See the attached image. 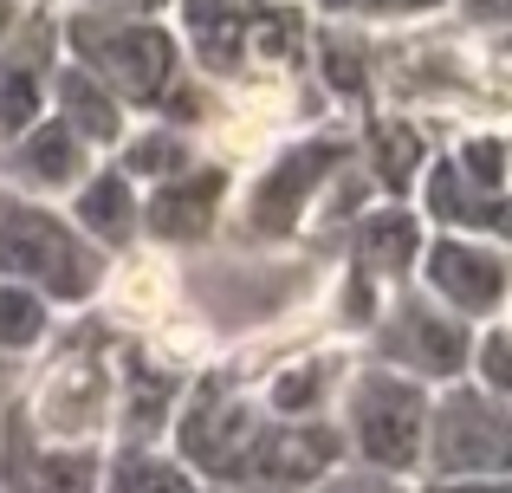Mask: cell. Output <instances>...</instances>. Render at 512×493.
<instances>
[{
    "label": "cell",
    "mask_w": 512,
    "mask_h": 493,
    "mask_svg": "<svg viewBox=\"0 0 512 493\" xmlns=\"http://www.w3.org/2000/svg\"><path fill=\"white\" fill-rule=\"evenodd\" d=\"M104 416H111V370H104L98 357L72 351V357H59V364H46V377H39V390H33V429L46 435V442L78 448L104 429Z\"/></svg>",
    "instance_id": "cell-5"
},
{
    "label": "cell",
    "mask_w": 512,
    "mask_h": 493,
    "mask_svg": "<svg viewBox=\"0 0 512 493\" xmlns=\"http://www.w3.org/2000/svg\"><path fill=\"white\" fill-rule=\"evenodd\" d=\"M318 493H396L383 481V474H338V481H325Z\"/></svg>",
    "instance_id": "cell-23"
},
{
    "label": "cell",
    "mask_w": 512,
    "mask_h": 493,
    "mask_svg": "<svg viewBox=\"0 0 512 493\" xmlns=\"http://www.w3.org/2000/svg\"><path fill=\"white\" fill-rule=\"evenodd\" d=\"M85 13H124V20H169V0H72Z\"/></svg>",
    "instance_id": "cell-22"
},
{
    "label": "cell",
    "mask_w": 512,
    "mask_h": 493,
    "mask_svg": "<svg viewBox=\"0 0 512 493\" xmlns=\"http://www.w3.org/2000/svg\"><path fill=\"white\" fill-rule=\"evenodd\" d=\"M169 292H175V279H169L163 260H124L117 266V286H111V305L124 318H137V325H163Z\"/></svg>",
    "instance_id": "cell-17"
},
{
    "label": "cell",
    "mask_w": 512,
    "mask_h": 493,
    "mask_svg": "<svg viewBox=\"0 0 512 493\" xmlns=\"http://www.w3.org/2000/svg\"><path fill=\"white\" fill-rule=\"evenodd\" d=\"M46 338V299L26 286H0V344L26 351V344Z\"/></svg>",
    "instance_id": "cell-20"
},
{
    "label": "cell",
    "mask_w": 512,
    "mask_h": 493,
    "mask_svg": "<svg viewBox=\"0 0 512 493\" xmlns=\"http://www.w3.org/2000/svg\"><path fill=\"white\" fill-rule=\"evenodd\" d=\"M428 286L461 318H493L506 299V260H500V247H474V241H454L448 234L428 253Z\"/></svg>",
    "instance_id": "cell-11"
},
{
    "label": "cell",
    "mask_w": 512,
    "mask_h": 493,
    "mask_svg": "<svg viewBox=\"0 0 512 493\" xmlns=\"http://www.w3.org/2000/svg\"><path fill=\"white\" fill-rule=\"evenodd\" d=\"M117 150H124V163H117V169H124L130 182H143V176L163 182V176H175V169H188L201 156L195 137H188L182 124H163V117H150L143 130H124V143H117Z\"/></svg>",
    "instance_id": "cell-15"
},
{
    "label": "cell",
    "mask_w": 512,
    "mask_h": 493,
    "mask_svg": "<svg viewBox=\"0 0 512 493\" xmlns=\"http://www.w3.org/2000/svg\"><path fill=\"white\" fill-rule=\"evenodd\" d=\"M59 52L78 72L98 78L124 111H143V117H156L188 85V65H182V46H175L169 20H124V13L65 7L59 13Z\"/></svg>",
    "instance_id": "cell-1"
},
{
    "label": "cell",
    "mask_w": 512,
    "mask_h": 493,
    "mask_svg": "<svg viewBox=\"0 0 512 493\" xmlns=\"http://www.w3.org/2000/svg\"><path fill=\"white\" fill-rule=\"evenodd\" d=\"M227 195V169L221 163H188L163 176L150 189V202H137V228H150L156 241H201V234L214 228V208H221Z\"/></svg>",
    "instance_id": "cell-10"
},
{
    "label": "cell",
    "mask_w": 512,
    "mask_h": 493,
    "mask_svg": "<svg viewBox=\"0 0 512 493\" xmlns=\"http://www.w3.org/2000/svg\"><path fill=\"white\" fill-rule=\"evenodd\" d=\"M506 461V416L493 396H448L435 409V468L441 474H493Z\"/></svg>",
    "instance_id": "cell-9"
},
{
    "label": "cell",
    "mask_w": 512,
    "mask_h": 493,
    "mask_svg": "<svg viewBox=\"0 0 512 493\" xmlns=\"http://www.w3.org/2000/svg\"><path fill=\"white\" fill-rule=\"evenodd\" d=\"M26 7H46V0H26Z\"/></svg>",
    "instance_id": "cell-26"
},
{
    "label": "cell",
    "mask_w": 512,
    "mask_h": 493,
    "mask_svg": "<svg viewBox=\"0 0 512 493\" xmlns=\"http://www.w3.org/2000/svg\"><path fill=\"white\" fill-rule=\"evenodd\" d=\"M46 111L59 117V124L72 130L91 156H98V150H117V143H124V130H130V111L91 72H78L72 59H59V72H52V104H46Z\"/></svg>",
    "instance_id": "cell-13"
},
{
    "label": "cell",
    "mask_w": 512,
    "mask_h": 493,
    "mask_svg": "<svg viewBox=\"0 0 512 493\" xmlns=\"http://www.w3.org/2000/svg\"><path fill=\"white\" fill-rule=\"evenodd\" d=\"M117 493H195L169 461H124L117 468Z\"/></svg>",
    "instance_id": "cell-21"
},
{
    "label": "cell",
    "mask_w": 512,
    "mask_h": 493,
    "mask_svg": "<svg viewBox=\"0 0 512 493\" xmlns=\"http://www.w3.org/2000/svg\"><path fill=\"white\" fill-rule=\"evenodd\" d=\"M338 169H344V143H331V137H312V143H299V150L273 156V163L260 169V182L247 189V228H260V234L299 228L305 202H318V189H325Z\"/></svg>",
    "instance_id": "cell-6"
},
{
    "label": "cell",
    "mask_w": 512,
    "mask_h": 493,
    "mask_svg": "<svg viewBox=\"0 0 512 493\" xmlns=\"http://www.w3.org/2000/svg\"><path fill=\"white\" fill-rule=\"evenodd\" d=\"M0 273L26 279L39 299H85L98 286V253L46 202L0 195Z\"/></svg>",
    "instance_id": "cell-2"
},
{
    "label": "cell",
    "mask_w": 512,
    "mask_h": 493,
    "mask_svg": "<svg viewBox=\"0 0 512 493\" xmlns=\"http://www.w3.org/2000/svg\"><path fill=\"white\" fill-rule=\"evenodd\" d=\"M266 0H169V33L182 46V65L201 85H247L253 78V26Z\"/></svg>",
    "instance_id": "cell-3"
},
{
    "label": "cell",
    "mask_w": 512,
    "mask_h": 493,
    "mask_svg": "<svg viewBox=\"0 0 512 493\" xmlns=\"http://www.w3.org/2000/svg\"><path fill=\"white\" fill-rule=\"evenodd\" d=\"M415 429H422V403H415V390L402 377H383V370H370V377L357 383V396H350V435H357V455L370 461V468H409L415 461Z\"/></svg>",
    "instance_id": "cell-7"
},
{
    "label": "cell",
    "mask_w": 512,
    "mask_h": 493,
    "mask_svg": "<svg viewBox=\"0 0 512 493\" xmlns=\"http://www.w3.org/2000/svg\"><path fill=\"white\" fill-rule=\"evenodd\" d=\"M448 7L454 0H305V13L331 26H428Z\"/></svg>",
    "instance_id": "cell-16"
},
{
    "label": "cell",
    "mask_w": 512,
    "mask_h": 493,
    "mask_svg": "<svg viewBox=\"0 0 512 493\" xmlns=\"http://www.w3.org/2000/svg\"><path fill=\"white\" fill-rule=\"evenodd\" d=\"M357 253L376 266V273H402L415 253V215L409 208H376V215L357 221Z\"/></svg>",
    "instance_id": "cell-19"
},
{
    "label": "cell",
    "mask_w": 512,
    "mask_h": 493,
    "mask_svg": "<svg viewBox=\"0 0 512 493\" xmlns=\"http://www.w3.org/2000/svg\"><path fill=\"white\" fill-rule=\"evenodd\" d=\"M72 202H78L72 228L91 234V241H130L137 234V182L124 169H91L72 189Z\"/></svg>",
    "instance_id": "cell-14"
},
{
    "label": "cell",
    "mask_w": 512,
    "mask_h": 493,
    "mask_svg": "<svg viewBox=\"0 0 512 493\" xmlns=\"http://www.w3.org/2000/svg\"><path fill=\"white\" fill-rule=\"evenodd\" d=\"M383 351H389V364H402V370L448 377L467 357V331H461L454 312H435V305H396L389 325H383Z\"/></svg>",
    "instance_id": "cell-12"
},
{
    "label": "cell",
    "mask_w": 512,
    "mask_h": 493,
    "mask_svg": "<svg viewBox=\"0 0 512 493\" xmlns=\"http://www.w3.org/2000/svg\"><path fill=\"white\" fill-rule=\"evenodd\" d=\"M370 150H376L370 176L383 182V189H396V195L409 189L415 169H422V137H415L409 117H376V124H370Z\"/></svg>",
    "instance_id": "cell-18"
},
{
    "label": "cell",
    "mask_w": 512,
    "mask_h": 493,
    "mask_svg": "<svg viewBox=\"0 0 512 493\" xmlns=\"http://www.w3.org/2000/svg\"><path fill=\"white\" fill-rule=\"evenodd\" d=\"M7 150V182L20 195H33V202H52V195H72L78 182L98 169V156L85 150V143L72 137V130L59 124V117H39L33 130H20L13 143H0Z\"/></svg>",
    "instance_id": "cell-8"
},
{
    "label": "cell",
    "mask_w": 512,
    "mask_h": 493,
    "mask_svg": "<svg viewBox=\"0 0 512 493\" xmlns=\"http://www.w3.org/2000/svg\"><path fill=\"white\" fill-rule=\"evenodd\" d=\"M435 493H506V487H493V481H461V487H435Z\"/></svg>",
    "instance_id": "cell-25"
},
{
    "label": "cell",
    "mask_w": 512,
    "mask_h": 493,
    "mask_svg": "<svg viewBox=\"0 0 512 493\" xmlns=\"http://www.w3.org/2000/svg\"><path fill=\"white\" fill-rule=\"evenodd\" d=\"M20 20H26V0H0V39H7Z\"/></svg>",
    "instance_id": "cell-24"
},
{
    "label": "cell",
    "mask_w": 512,
    "mask_h": 493,
    "mask_svg": "<svg viewBox=\"0 0 512 493\" xmlns=\"http://www.w3.org/2000/svg\"><path fill=\"white\" fill-rule=\"evenodd\" d=\"M59 13L26 7V20L0 39V143L33 130L52 104V72H59Z\"/></svg>",
    "instance_id": "cell-4"
}]
</instances>
